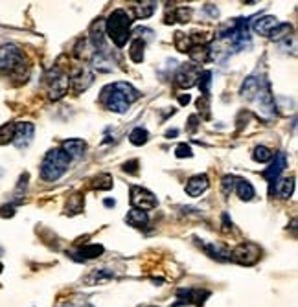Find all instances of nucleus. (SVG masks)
<instances>
[{"label": "nucleus", "instance_id": "27", "mask_svg": "<svg viewBox=\"0 0 298 307\" xmlns=\"http://www.w3.org/2000/svg\"><path fill=\"white\" fill-rule=\"evenodd\" d=\"M197 83H199V88H201L202 96H204V98H208V96H210V85H212V72H210V70L199 72Z\"/></svg>", "mask_w": 298, "mask_h": 307}, {"label": "nucleus", "instance_id": "34", "mask_svg": "<svg viewBox=\"0 0 298 307\" xmlns=\"http://www.w3.org/2000/svg\"><path fill=\"white\" fill-rule=\"evenodd\" d=\"M175 157L177 158H192L194 153H192V147L188 144H179L175 149Z\"/></svg>", "mask_w": 298, "mask_h": 307}, {"label": "nucleus", "instance_id": "35", "mask_svg": "<svg viewBox=\"0 0 298 307\" xmlns=\"http://www.w3.org/2000/svg\"><path fill=\"white\" fill-rule=\"evenodd\" d=\"M123 171L125 173H138V160H129V162L123 164Z\"/></svg>", "mask_w": 298, "mask_h": 307}, {"label": "nucleus", "instance_id": "42", "mask_svg": "<svg viewBox=\"0 0 298 307\" xmlns=\"http://www.w3.org/2000/svg\"><path fill=\"white\" fill-rule=\"evenodd\" d=\"M2 268H4V267H2V263H0V272H2Z\"/></svg>", "mask_w": 298, "mask_h": 307}, {"label": "nucleus", "instance_id": "30", "mask_svg": "<svg viewBox=\"0 0 298 307\" xmlns=\"http://www.w3.org/2000/svg\"><path fill=\"white\" fill-rule=\"evenodd\" d=\"M293 32L291 24H278V26L274 28L271 32V37L272 41H282V39H289V33Z\"/></svg>", "mask_w": 298, "mask_h": 307}, {"label": "nucleus", "instance_id": "39", "mask_svg": "<svg viewBox=\"0 0 298 307\" xmlns=\"http://www.w3.org/2000/svg\"><path fill=\"white\" fill-rule=\"evenodd\" d=\"M190 129H192V131H194L195 127H197V124H195V122H197V116H190Z\"/></svg>", "mask_w": 298, "mask_h": 307}, {"label": "nucleus", "instance_id": "26", "mask_svg": "<svg viewBox=\"0 0 298 307\" xmlns=\"http://www.w3.org/2000/svg\"><path fill=\"white\" fill-rule=\"evenodd\" d=\"M144 48H146V41H144L142 37H138V39H135L131 43L129 55L135 63H142L144 61Z\"/></svg>", "mask_w": 298, "mask_h": 307}, {"label": "nucleus", "instance_id": "13", "mask_svg": "<svg viewBox=\"0 0 298 307\" xmlns=\"http://www.w3.org/2000/svg\"><path fill=\"white\" fill-rule=\"evenodd\" d=\"M280 22L276 17H272V15H265V17H258V20H254L252 24V30L258 35H263V37H269L271 32L274 28L278 26Z\"/></svg>", "mask_w": 298, "mask_h": 307}, {"label": "nucleus", "instance_id": "24", "mask_svg": "<svg viewBox=\"0 0 298 307\" xmlns=\"http://www.w3.org/2000/svg\"><path fill=\"white\" fill-rule=\"evenodd\" d=\"M156 9V2H140L133 6V17L135 19H148L151 15L155 13Z\"/></svg>", "mask_w": 298, "mask_h": 307}, {"label": "nucleus", "instance_id": "8", "mask_svg": "<svg viewBox=\"0 0 298 307\" xmlns=\"http://www.w3.org/2000/svg\"><path fill=\"white\" fill-rule=\"evenodd\" d=\"M68 85H70V79L68 76L59 70H53V74L48 78V94L50 99H61L68 92Z\"/></svg>", "mask_w": 298, "mask_h": 307}, {"label": "nucleus", "instance_id": "5", "mask_svg": "<svg viewBox=\"0 0 298 307\" xmlns=\"http://www.w3.org/2000/svg\"><path fill=\"white\" fill-rule=\"evenodd\" d=\"M261 249L256 243H241L230 252V260L238 262L240 265H254L259 260Z\"/></svg>", "mask_w": 298, "mask_h": 307}, {"label": "nucleus", "instance_id": "16", "mask_svg": "<svg viewBox=\"0 0 298 307\" xmlns=\"http://www.w3.org/2000/svg\"><path fill=\"white\" fill-rule=\"evenodd\" d=\"M103 245H87V247H81L78 252H74L72 258L78 260V262H81V260L83 262L85 260H94V258H99L103 254Z\"/></svg>", "mask_w": 298, "mask_h": 307}, {"label": "nucleus", "instance_id": "21", "mask_svg": "<svg viewBox=\"0 0 298 307\" xmlns=\"http://www.w3.org/2000/svg\"><path fill=\"white\" fill-rule=\"evenodd\" d=\"M274 193L280 197V199H289L295 191V178H278L276 182V188H274Z\"/></svg>", "mask_w": 298, "mask_h": 307}, {"label": "nucleus", "instance_id": "15", "mask_svg": "<svg viewBox=\"0 0 298 307\" xmlns=\"http://www.w3.org/2000/svg\"><path fill=\"white\" fill-rule=\"evenodd\" d=\"M199 247H201L204 252H206L210 258H214L217 262H228L230 260V252L225 250L221 245H215V243H201L199 241Z\"/></svg>", "mask_w": 298, "mask_h": 307}, {"label": "nucleus", "instance_id": "25", "mask_svg": "<svg viewBox=\"0 0 298 307\" xmlns=\"http://www.w3.org/2000/svg\"><path fill=\"white\" fill-rule=\"evenodd\" d=\"M192 19V9L190 7H175L173 13L166 15V22L173 24V22H188Z\"/></svg>", "mask_w": 298, "mask_h": 307}, {"label": "nucleus", "instance_id": "12", "mask_svg": "<svg viewBox=\"0 0 298 307\" xmlns=\"http://www.w3.org/2000/svg\"><path fill=\"white\" fill-rule=\"evenodd\" d=\"M208 184L210 182H208V176L204 175V173H201V175H194L188 182H186V193H188L190 197L202 195V193L208 190Z\"/></svg>", "mask_w": 298, "mask_h": 307}, {"label": "nucleus", "instance_id": "2", "mask_svg": "<svg viewBox=\"0 0 298 307\" xmlns=\"http://www.w3.org/2000/svg\"><path fill=\"white\" fill-rule=\"evenodd\" d=\"M131 24H133V17L125 9H114L109 15V19L105 20L107 35L118 48L127 44L131 37Z\"/></svg>", "mask_w": 298, "mask_h": 307}, {"label": "nucleus", "instance_id": "31", "mask_svg": "<svg viewBox=\"0 0 298 307\" xmlns=\"http://www.w3.org/2000/svg\"><path fill=\"white\" fill-rule=\"evenodd\" d=\"M252 158L259 164L269 162V160H272V151L269 147H265V145H258L252 153Z\"/></svg>", "mask_w": 298, "mask_h": 307}, {"label": "nucleus", "instance_id": "6", "mask_svg": "<svg viewBox=\"0 0 298 307\" xmlns=\"http://www.w3.org/2000/svg\"><path fill=\"white\" fill-rule=\"evenodd\" d=\"M158 201H156V197L151 193L149 190L142 188V186H131V206L135 210H151L155 208Z\"/></svg>", "mask_w": 298, "mask_h": 307}, {"label": "nucleus", "instance_id": "33", "mask_svg": "<svg viewBox=\"0 0 298 307\" xmlns=\"http://www.w3.org/2000/svg\"><path fill=\"white\" fill-rule=\"evenodd\" d=\"M234 184H236V176L234 175H225L223 176V182H221V190H223V195L228 197L234 191Z\"/></svg>", "mask_w": 298, "mask_h": 307}, {"label": "nucleus", "instance_id": "32", "mask_svg": "<svg viewBox=\"0 0 298 307\" xmlns=\"http://www.w3.org/2000/svg\"><path fill=\"white\" fill-rule=\"evenodd\" d=\"M15 134V124H4L0 127V144L6 145L9 142H13Z\"/></svg>", "mask_w": 298, "mask_h": 307}, {"label": "nucleus", "instance_id": "43", "mask_svg": "<svg viewBox=\"0 0 298 307\" xmlns=\"http://www.w3.org/2000/svg\"><path fill=\"white\" fill-rule=\"evenodd\" d=\"M85 307H92V306H85Z\"/></svg>", "mask_w": 298, "mask_h": 307}, {"label": "nucleus", "instance_id": "41", "mask_svg": "<svg viewBox=\"0 0 298 307\" xmlns=\"http://www.w3.org/2000/svg\"><path fill=\"white\" fill-rule=\"evenodd\" d=\"M177 134H179V131H177V129H171V131L166 132V136H168V138H175Z\"/></svg>", "mask_w": 298, "mask_h": 307}, {"label": "nucleus", "instance_id": "23", "mask_svg": "<svg viewBox=\"0 0 298 307\" xmlns=\"http://www.w3.org/2000/svg\"><path fill=\"white\" fill-rule=\"evenodd\" d=\"M188 55L194 59L195 63H206V61L212 59V50H210L208 44H199V46H194L188 52Z\"/></svg>", "mask_w": 298, "mask_h": 307}, {"label": "nucleus", "instance_id": "20", "mask_svg": "<svg viewBox=\"0 0 298 307\" xmlns=\"http://www.w3.org/2000/svg\"><path fill=\"white\" fill-rule=\"evenodd\" d=\"M125 221H127V224L135 226V228H144V226H148V222H149L148 212L131 208L129 214H127V217H125Z\"/></svg>", "mask_w": 298, "mask_h": 307}, {"label": "nucleus", "instance_id": "40", "mask_svg": "<svg viewBox=\"0 0 298 307\" xmlns=\"http://www.w3.org/2000/svg\"><path fill=\"white\" fill-rule=\"evenodd\" d=\"M105 206H109V208H110V206H112V208H114V206H116V201H114V199H112V201H110V199H105Z\"/></svg>", "mask_w": 298, "mask_h": 307}, {"label": "nucleus", "instance_id": "19", "mask_svg": "<svg viewBox=\"0 0 298 307\" xmlns=\"http://www.w3.org/2000/svg\"><path fill=\"white\" fill-rule=\"evenodd\" d=\"M61 149L66 153V157L70 158H79L85 153V142L79 138H72V140H65Z\"/></svg>", "mask_w": 298, "mask_h": 307}, {"label": "nucleus", "instance_id": "38", "mask_svg": "<svg viewBox=\"0 0 298 307\" xmlns=\"http://www.w3.org/2000/svg\"><path fill=\"white\" fill-rule=\"evenodd\" d=\"M190 94H186V96H179V103L181 105H188L190 103Z\"/></svg>", "mask_w": 298, "mask_h": 307}, {"label": "nucleus", "instance_id": "37", "mask_svg": "<svg viewBox=\"0 0 298 307\" xmlns=\"http://www.w3.org/2000/svg\"><path fill=\"white\" fill-rule=\"evenodd\" d=\"M206 11L210 15H212V17H217V15H219V11H217V7H212V4H208L206 6Z\"/></svg>", "mask_w": 298, "mask_h": 307}, {"label": "nucleus", "instance_id": "3", "mask_svg": "<svg viewBox=\"0 0 298 307\" xmlns=\"http://www.w3.org/2000/svg\"><path fill=\"white\" fill-rule=\"evenodd\" d=\"M68 164H70V158L66 157V153L63 149L48 151L43 164H41V176H43V180H48V182L59 180L68 170Z\"/></svg>", "mask_w": 298, "mask_h": 307}, {"label": "nucleus", "instance_id": "18", "mask_svg": "<svg viewBox=\"0 0 298 307\" xmlns=\"http://www.w3.org/2000/svg\"><path fill=\"white\" fill-rule=\"evenodd\" d=\"M179 298H181V304H195V306H201L204 298L208 296V293H201V291H195V289H181L179 291Z\"/></svg>", "mask_w": 298, "mask_h": 307}, {"label": "nucleus", "instance_id": "29", "mask_svg": "<svg viewBox=\"0 0 298 307\" xmlns=\"http://www.w3.org/2000/svg\"><path fill=\"white\" fill-rule=\"evenodd\" d=\"M149 138V132L144 129V127H136V129H133L129 134V140L133 145H144L146 142H148Z\"/></svg>", "mask_w": 298, "mask_h": 307}, {"label": "nucleus", "instance_id": "28", "mask_svg": "<svg viewBox=\"0 0 298 307\" xmlns=\"http://www.w3.org/2000/svg\"><path fill=\"white\" fill-rule=\"evenodd\" d=\"M112 176L109 173H101V175L94 176V180H92V188H96V190H110L112 188Z\"/></svg>", "mask_w": 298, "mask_h": 307}, {"label": "nucleus", "instance_id": "36", "mask_svg": "<svg viewBox=\"0 0 298 307\" xmlns=\"http://www.w3.org/2000/svg\"><path fill=\"white\" fill-rule=\"evenodd\" d=\"M15 216V204H6L0 208V217H13Z\"/></svg>", "mask_w": 298, "mask_h": 307}, {"label": "nucleus", "instance_id": "7", "mask_svg": "<svg viewBox=\"0 0 298 307\" xmlns=\"http://www.w3.org/2000/svg\"><path fill=\"white\" fill-rule=\"evenodd\" d=\"M285 168H287V157H285V153H278V155L274 157L271 166L261 173V176H263L267 180V184H269V191H271V193H272V190H274V184L278 182L280 175L285 171Z\"/></svg>", "mask_w": 298, "mask_h": 307}, {"label": "nucleus", "instance_id": "1", "mask_svg": "<svg viewBox=\"0 0 298 307\" xmlns=\"http://www.w3.org/2000/svg\"><path fill=\"white\" fill-rule=\"evenodd\" d=\"M138 98H140V92L136 90L133 85L125 83V81H118V83L105 87L101 90V103L109 111L116 112V114L127 112L129 105Z\"/></svg>", "mask_w": 298, "mask_h": 307}, {"label": "nucleus", "instance_id": "4", "mask_svg": "<svg viewBox=\"0 0 298 307\" xmlns=\"http://www.w3.org/2000/svg\"><path fill=\"white\" fill-rule=\"evenodd\" d=\"M24 68L22 52L15 44H4L0 48V70L6 74H17Z\"/></svg>", "mask_w": 298, "mask_h": 307}, {"label": "nucleus", "instance_id": "22", "mask_svg": "<svg viewBox=\"0 0 298 307\" xmlns=\"http://www.w3.org/2000/svg\"><path fill=\"white\" fill-rule=\"evenodd\" d=\"M112 270L109 268H94L91 274L85 278V283H89V285H96V283H103V281H109L112 280Z\"/></svg>", "mask_w": 298, "mask_h": 307}, {"label": "nucleus", "instance_id": "14", "mask_svg": "<svg viewBox=\"0 0 298 307\" xmlns=\"http://www.w3.org/2000/svg\"><path fill=\"white\" fill-rule=\"evenodd\" d=\"M105 22L101 19L98 20V22H94L91 28V41L92 44H94V48H96L98 53H105Z\"/></svg>", "mask_w": 298, "mask_h": 307}, {"label": "nucleus", "instance_id": "11", "mask_svg": "<svg viewBox=\"0 0 298 307\" xmlns=\"http://www.w3.org/2000/svg\"><path fill=\"white\" fill-rule=\"evenodd\" d=\"M70 83L72 87H74V90L76 92H81V90H87L89 87L92 85V81H94V76H92V72L87 68V66H79L76 72L72 74Z\"/></svg>", "mask_w": 298, "mask_h": 307}, {"label": "nucleus", "instance_id": "10", "mask_svg": "<svg viewBox=\"0 0 298 307\" xmlns=\"http://www.w3.org/2000/svg\"><path fill=\"white\" fill-rule=\"evenodd\" d=\"M33 134H35V127H33V124H28V122L15 124L13 144L17 145L19 149H24V147H28V145L32 144Z\"/></svg>", "mask_w": 298, "mask_h": 307}, {"label": "nucleus", "instance_id": "9", "mask_svg": "<svg viewBox=\"0 0 298 307\" xmlns=\"http://www.w3.org/2000/svg\"><path fill=\"white\" fill-rule=\"evenodd\" d=\"M197 78H199V68L195 65L181 66L179 72L175 74V85L181 88H192L197 85Z\"/></svg>", "mask_w": 298, "mask_h": 307}, {"label": "nucleus", "instance_id": "17", "mask_svg": "<svg viewBox=\"0 0 298 307\" xmlns=\"http://www.w3.org/2000/svg\"><path fill=\"white\" fill-rule=\"evenodd\" d=\"M234 190L238 193L241 201H252L254 195H256V190H254V186L247 178H238L236 176V184H234Z\"/></svg>", "mask_w": 298, "mask_h": 307}]
</instances>
